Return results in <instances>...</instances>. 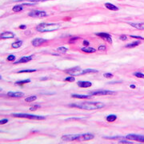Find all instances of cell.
Here are the masks:
<instances>
[{"mask_svg":"<svg viewBox=\"0 0 144 144\" xmlns=\"http://www.w3.org/2000/svg\"><path fill=\"white\" fill-rule=\"evenodd\" d=\"M70 107H78L80 109H84V110H97L102 108L105 107V105L102 102H81V103H75V104H70L69 105Z\"/></svg>","mask_w":144,"mask_h":144,"instance_id":"cell-1","label":"cell"},{"mask_svg":"<svg viewBox=\"0 0 144 144\" xmlns=\"http://www.w3.org/2000/svg\"><path fill=\"white\" fill-rule=\"evenodd\" d=\"M66 73L69 74L72 76H77V75H85V74H90V73H97L98 70H94V69H86V70H82L81 67H73L70 69L66 70Z\"/></svg>","mask_w":144,"mask_h":144,"instance_id":"cell-2","label":"cell"},{"mask_svg":"<svg viewBox=\"0 0 144 144\" xmlns=\"http://www.w3.org/2000/svg\"><path fill=\"white\" fill-rule=\"evenodd\" d=\"M61 27L59 24L55 23H41L36 27V30L39 32H50L59 30Z\"/></svg>","mask_w":144,"mask_h":144,"instance_id":"cell-3","label":"cell"},{"mask_svg":"<svg viewBox=\"0 0 144 144\" xmlns=\"http://www.w3.org/2000/svg\"><path fill=\"white\" fill-rule=\"evenodd\" d=\"M12 115L16 118H28V119H35V120L45 119V117H43V116L29 115V114H13Z\"/></svg>","mask_w":144,"mask_h":144,"instance_id":"cell-4","label":"cell"},{"mask_svg":"<svg viewBox=\"0 0 144 144\" xmlns=\"http://www.w3.org/2000/svg\"><path fill=\"white\" fill-rule=\"evenodd\" d=\"M28 15L31 16V17H34V18H43V17H47V14L46 13L45 11L34 10V11H30Z\"/></svg>","mask_w":144,"mask_h":144,"instance_id":"cell-5","label":"cell"},{"mask_svg":"<svg viewBox=\"0 0 144 144\" xmlns=\"http://www.w3.org/2000/svg\"><path fill=\"white\" fill-rule=\"evenodd\" d=\"M126 139H130L133 141H139L141 143H144V136L141 134H130L126 136Z\"/></svg>","mask_w":144,"mask_h":144,"instance_id":"cell-6","label":"cell"},{"mask_svg":"<svg viewBox=\"0 0 144 144\" xmlns=\"http://www.w3.org/2000/svg\"><path fill=\"white\" fill-rule=\"evenodd\" d=\"M91 95H115V92L111 91H107V90H99V91H92V92L90 93Z\"/></svg>","mask_w":144,"mask_h":144,"instance_id":"cell-7","label":"cell"},{"mask_svg":"<svg viewBox=\"0 0 144 144\" xmlns=\"http://www.w3.org/2000/svg\"><path fill=\"white\" fill-rule=\"evenodd\" d=\"M80 136V134H66L62 137V139L64 141H75V140H77L79 139Z\"/></svg>","mask_w":144,"mask_h":144,"instance_id":"cell-8","label":"cell"},{"mask_svg":"<svg viewBox=\"0 0 144 144\" xmlns=\"http://www.w3.org/2000/svg\"><path fill=\"white\" fill-rule=\"evenodd\" d=\"M94 138H95V135L92 134H80L78 141H87V140H91V139H93Z\"/></svg>","mask_w":144,"mask_h":144,"instance_id":"cell-9","label":"cell"},{"mask_svg":"<svg viewBox=\"0 0 144 144\" xmlns=\"http://www.w3.org/2000/svg\"><path fill=\"white\" fill-rule=\"evenodd\" d=\"M97 36H100L102 37L103 39H105L106 41H107L109 43H112V39H111V37L109 34L107 33H105V32H101V33H96L95 34Z\"/></svg>","mask_w":144,"mask_h":144,"instance_id":"cell-10","label":"cell"},{"mask_svg":"<svg viewBox=\"0 0 144 144\" xmlns=\"http://www.w3.org/2000/svg\"><path fill=\"white\" fill-rule=\"evenodd\" d=\"M47 39L41 38H35V39L32 41V45H33L34 47H38V46L42 45L43 43H47Z\"/></svg>","mask_w":144,"mask_h":144,"instance_id":"cell-11","label":"cell"},{"mask_svg":"<svg viewBox=\"0 0 144 144\" xmlns=\"http://www.w3.org/2000/svg\"><path fill=\"white\" fill-rule=\"evenodd\" d=\"M0 37H1L2 39H7V38H12L15 37V34L12 33L11 31H6L3 32V33L0 35Z\"/></svg>","mask_w":144,"mask_h":144,"instance_id":"cell-12","label":"cell"},{"mask_svg":"<svg viewBox=\"0 0 144 144\" xmlns=\"http://www.w3.org/2000/svg\"><path fill=\"white\" fill-rule=\"evenodd\" d=\"M33 58V55L31 56H24V57H22L19 60L15 62V64H19V63H28L30 62Z\"/></svg>","mask_w":144,"mask_h":144,"instance_id":"cell-13","label":"cell"},{"mask_svg":"<svg viewBox=\"0 0 144 144\" xmlns=\"http://www.w3.org/2000/svg\"><path fill=\"white\" fill-rule=\"evenodd\" d=\"M77 85L79 86V87H83V88H87L90 87L92 85V83L91 82H87V81H79L77 83Z\"/></svg>","mask_w":144,"mask_h":144,"instance_id":"cell-14","label":"cell"},{"mask_svg":"<svg viewBox=\"0 0 144 144\" xmlns=\"http://www.w3.org/2000/svg\"><path fill=\"white\" fill-rule=\"evenodd\" d=\"M24 95V93L22 92H12V91H10V92L7 93V96L12 98H22Z\"/></svg>","mask_w":144,"mask_h":144,"instance_id":"cell-15","label":"cell"},{"mask_svg":"<svg viewBox=\"0 0 144 144\" xmlns=\"http://www.w3.org/2000/svg\"><path fill=\"white\" fill-rule=\"evenodd\" d=\"M131 27H134L136 29L139 30H144V22H140V23H138V22H131L129 23Z\"/></svg>","mask_w":144,"mask_h":144,"instance_id":"cell-16","label":"cell"},{"mask_svg":"<svg viewBox=\"0 0 144 144\" xmlns=\"http://www.w3.org/2000/svg\"><path fill=\"white\" fill-rule=\"evenodd\" d=\"M71 97L74 98V99H91V96H90V95H76V94H74V95H71Z\"/></svg>","mask_w":144,"mask_h":144,"instance_id":"cell-17","label":"cell"},{"mask_svg":"<svg viewBox=\"0 0 144 144\" xmlns=\"http://www.w3.org/2000/svg\"><path fill=\"white\" fill-rule=\"evenodd\" d=\"M81 50H82V51L85 52V53H94V52H95V51H96V50L95 49V48L89 47H83Z\"/></svg>","mask_w":144,"mask_h":144,"instance_id":"cell-18","label":"cell"},{"mask_svg":"<svg viewBox=\"0 0 144 144\" xmlns=\"http://www.w3.org/2000/svg\"><path fill=\"white\" fill-rule=\"evenodd\" d=\"M105 6H106L107 9L111 10V11H118V7H117V6H115L114 4H111L110 3H105Z\"/></svg>","mask_w":144,"mask_h":144,"instance_id":"cell-19","label":"cell"},{"mask_svg":"<svg viewBox=\"0 0 144 144\" xmlns=\"http://www.w3.org/2000/svg\"><path fill=\"white\" fill-rule=\"evenodd\" d=\"M140 44V41H135V42H133L131 43H129V44L126 45V47L127 48H133V47H135L137 46H139Z\"/></svg>","mask_w":144,"mask_h":144,"instance_id":"cell-20","label":"cell"},{"mask_svg":"<svg viewBox=\"0 0 144 144\" xmlns=\"http://www.w3.org/2000/svg\"><path fill=\"white\" fill-rule=\"evenodd\" d=\"M116 119H117V116H116L115 115H110L107 117V121L109 123L115 122Z\"/></svg>","mask_w":144,"mask_h":144,"instance_id":"cell-21","label":"cell"},{"mask_svg":"<svg viewBox=\"0 0 144 144\" xmlns=\"http://www.w3.org/2000/svg\"><path fill=\"white\" fill-rule=\"evenodd\" d=\"M22 45V41H16V42L12 43L11 47H12V48H14V49H17V48L21 47Z\"/></svg>","mask_w":144,"mask_h":144,"instance_id":"cell-22","label":"cell"},{"mask_svg":"<svg viewBox=\"0 0 144 144\" xmlns=\"http://www.w3.org/2000/svg\"><path fill=\"white\" fill-rule=\"evenodd\" d=\"M37 99V96L35 95H32V96H29V97H27L25 99V101L26 102H33V101H35V100Z\"/></svg>","mask_w":144,"mask_h":144,"instance_id":"cell-23","label":"cell"},{"mask_svg":"<svg viewBox=\"0 0 144 144\" xmlns=\"http://www.w3.org/2000/svg\"><path fill=\"white\" fill-rule=\"evenodd\" d=\"M57 51H59V53H62V54H65L68 51V49L66 47H60L57 49Z\"/></svg>","mask_w":144,"mask_h":144,"instance_id":"cell-24","label":"cell"},{"mask_svg":"<svg viewBox=\"0 0 144 144\" xmlns=\"http://www.w3.org/2000/svg\"><path fill=\"white\" fill-rule=\"evenodd\" d=\"M22 5H16L13 7V11H15V12H19V11H21L22 10Z\"/></svg>","mask_w":144,"mask_h":144,"instance_id":"cell-25","label":"cell"},{"mask_svg":"<svg viewBox=\"0 0 144 144\" xmlns=\"http://www.w3.org/2000/svg\"><path fill=\"white\" fill-rule=\"evenodd\" d=\"M30 82H31V79H25V80H21V81H17L15 83V84L16 85H22V84L30 83Z\"/></svg>","mask_w":144,"mask_h":144,"instance_id":"cell-26","label":"cell"},{"mask_svg":"<svg viewBox=\"0 0 144 144\" xmlns=\"http://www.w3.org/2000/svg\"><path fill=\"white\" fill-rule=\"evenodd\" d=\"M134 75L137 78H141V79H144V74L141 72H135L134 73Z\"/></svg>","mask_w":144,"mask_h":144,"instance_id":"cell-27","label":"cell"},{"mask_svg":"<svg viewBox=\"0 0 144 144\" xmlns=\"http://www.w3.org/2000/svg\"><path fill=\"white\" fill-rule=\"evenodd\" d=\"M37 70H19L18 73H31V72H35Z\"/></svg>","mask_w":144,"mask_h":144,"instance_id":"cell-28","label":"cell"},{"mask_svg":"<svg viewBox=\"0 0 144 144\" xmlns=\"http://www.w3.org/2000/svg\"><path fill=\"white\" fill-rule=\"evenodd\" d=\"M65 81H67V82H74L75 81V77L74 76H69V77H67L65 79Z\"/></svg>","mask_w":144,"mask_h":144,"instance_id":"cell-29","label":"cell"},{"mask_svg":"<svg viewBox=\"0 0 144 144\" xmlns=\"http://www.w3.org/2000/svg\"><path fill=\"white\" fill-rule=\"evenodd\" d=\"M15 59H16L15 56L13 55V54H11V55H9V56L7 57V60H8V61H11V62L15 61Z\"/></svg>","mask_w":144,"mask_h":144,"instance_id":"cell-30","label":"cell"},{"mask_svg":"<svg viewBox=\"0 0 144 144\" xmlns=\"http://www.w3.org/2000/svg\"><path fill=\"white\" fill-rule=\"evenodd\" d=\"M40 107H41V106H39V105H35V106L30 107V110H31V111H35L36 109L40 108Z\"/></svg>","mask_w":144,"mask_h":144,"instance_id":"cell-31","label":"cell"},{"mask_svg":"<svg viewBox=\"0 0 144 144\" xmlns=\"http://www.w3.org/2000/svg\"><path fill=\"white\" fill-rule=\"evenodd\" d=\"M18 1H22V0H18ZM26 1H29L31 3H38V2H44L47 0H26Z\"/></svg>","mask_w":144,"mask_h":144,"instance_id":"cell-32","label":"cell"},{"mask_svg":"<svg viewBox=\"0 0 144 144\" xmlns=\"http://www.w3.org/2000/svg\"><path fill=\"white\" fill-rule=\"evenodd\" d=\"M118 143H127V144H132V143H133L131 141H126V140H119V141H118Z\"/></svg>","mask_w":144,"mask_h":144,"instance_id":"cell-33","label":"cell"},{"mask_svg":"<svg viewBox=\"0 0 144 144\" xmlns=\"http://www.w3.org/2000/svg\"><path fill=\"white\" fill-rule=\"evenodd\" d=\"M103 76L105 78H108V79H111V78L113 77V75L112 74H110V73H106V74L103 75Z\"/></svg>","mask_w":144,"mask_h":144,"instance_id":"cell-34","label":"cell"},{"mask_svg":"<svg viewBox=\"0 0 144 144\" xmlns=\"http://www.w3.org/2000/svg\"><path fill=\"white\" fill-rule=\"evenodd\" d=\"M119 38H120L121 40H123V41H126V40H127V36L125 35H120L119 36Z\"/></svg>","mask_w":144,"mask_h":144,"instance_id":"cell-35","label":"cell"},{"mask_svg":"<svg viewBox=\"0 0 144 144\" xmlns=\"http://www.w3.org/2000/svg\"><path fill=\"white\" fill-rule=\"evenodd\" d=\"M106 49H107V47H105V46H99V51H106Z\"/></svg>","mask_w":144,"mask_h":144,"instance_id":"cell-36","label":"cell"},{"mask_svg":"<svg viewBox=\"0 0 144 144\" xmlns=\"http://www.w3.org/2000/svg\"><path fill=\"white\" fill-rule=\"evenodd\" d=\"M106 139H119L123 138L122 136H113V137H105Z\"/></svg>","mask_w":144,"mask_h":144,"instance_id":"cell-37","label":"cell"},{"mask_svg":"<svg viewBox=\"0 0 144 144\" xmlns=\"http://www.w3.org/2000/svg\"><path fill=\"white\" fill-rule=\"evenodd\" d=\"M8 122V119H2L1 121H0V124L3 125V124H5V123H6Z\"/></svg>","mask_w":144,"mask_h":144,"instance_id":"cell-38","label":"cell"},{"mask_svg":"<svg viewBox=\"0 0 144 144\" xmlns=\"http://www.w3.org/2000/svg\"><path fill=\"white\" fill-rule=\"evenodd\" d=\"M131 38H139V39H144V38L143 37H140V36H135V35H131Z\"/></svg>","mask_w":144,"mask_h":144,"instance_id":"cell-39","label":"cell"},{"mask_svg":"<svg viewBox=\"0 0 144 144\" xmlns=\"http://www.w3.org/2000/svg\"><path fill=\"white\" fill-rule=\"evenodd\" d=\"M79 38H78V37H75V38H70V39L69 43H72L73 41H75V40L79 39Z\"/></svg>","mask_w":144,"mask_h":144,"instance_id":"cell-40","label":"cell"},{"mask_svg":"<svg viewBox=\"0 0 144 144\" xmlns=\"http://www.w3.org/2000/svg\"><path fill=\"white\" fill-rule=\"evenodd\" d=\"M19 28H20V29H22V30H24V29H26V28H27V26H26V25H20Z\"/></svg>","mask_w":144,"mask_h":144,"instance_id":"cell-41","label":"cell"},{"mask_svg":"<svg viewBox=\"0 0 144 144\" xmlns=\"http://www.w3.org/2000/svg\"><path fill=\"white\" fill-rule=\"evenodd\" d=\"M83 45L86 46V47H87V46L89 45V42H88V41H86V40H84L83 41Z\"/></svg>","mask_w":144,"mask_h":144,"instance_id":"cell-42","label":"cell"},{"mask_svg":"<svg viewBox=\"0 0 144 144\" xmlns=\"http://www.w3.org/2000/svg\"><path fill=\"white\" fill-rule=\"evenodd\" d=\"M130 87L134 89V88H135V86H134V85H131V86H130Z\"/></svg>","mask_w":144,"mask_h":144,"instance_id":"cell-43","label":"cell"}]
</instances>
